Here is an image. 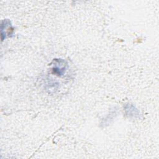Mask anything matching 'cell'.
Instances as JSON below:
<instances>
[{"mask_svg":"<svg viewBox=\"0 0 159 159\" xmlns=\"http://www.w3.org/2000/svg\"><path fill=\"white\" fill-rule=\"evenodd\" d=\"M126 110V113L127 115L130 116H134V117H136V116H139V112L138 111V110L133 106V105H128V108L125 109Z\"/></svg>","mask_w":159,"mask_h":159,"instance_id":"1","label":"cell"}]
</instances>
